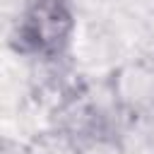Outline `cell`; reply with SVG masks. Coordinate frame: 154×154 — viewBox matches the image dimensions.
I'll use <instances>...</instances> for the list:
<instances>
[{
  "instance_id": "cell-1",
  "label": "cell",
  "mask_w": 154,
  "mask_h": 154,
  "mask_svg": "<svg viewBox=\"0 0 154 154\" xmlns=\"http://www.w3.org/2000/svg\"><path fill=\"white\" fill-rule=\"evenodd\" d=\"M75 31L77 14L70 0H26L10 41L14 51L26 58L58 63L67 55Z\"/></svg>"
},
{
  "instance_id": "cell-2",
  "label": "cell",
  "mask_w": 154,
  "mask_h": 154,
  "mask_svg": "<svg viewBox=\"0 0 154 154\" xmlns=\"http://www.w3.org/2000/svg\"><path fill=\"white\" fill-rule=\"evenodd\" d=\"M113 111L130 123L154 120V63L135 58L120 63L106 79Z\"/></svg>"
},
{
  "instance_id": "cell-3",
  "label": "cell",
  "mask_w": 154,
  "mask_h": 154,
  "mask_svg": "<svg viewBox=\"0 0 154 154\" xmlns=\"http://www.w3.org/2000/svg\"><path fill=\"white\" fill-rule=\"evenodd\" d=\"M19 154H79V140L65 128L51 125L34 132Z\"/></svg>"
},
{
  "instance_id": "cell-4",
  "label": "cell",
  "mask_w": 154,
  "mask_h": 154,
  "mask_svg": "<svg viewBox=\"0 0 154 154\" xmlns=\"http://www.w3.org/2000/svg\"><path fill=\"white\" fill-rule=\"evenodd\" d=\"M79 154H128V147L116 130H101L79 140Z\"/></svg>"
},
{
  "instance_id": "cell-5",
  "label": "cell",
  "mask_w": 154,
  "mask_h": 154,
  "mask_svg": "<svg viewBox=\"0 0 154 154\" xmlns=\"http://www.w3.org/2000/svg\"><path fill=\"white\" fill-rule=\"evenodd\" d=\"M144 154H154V144H152V147H149V149H147Z\"/></svg>"
}]
</instances>
